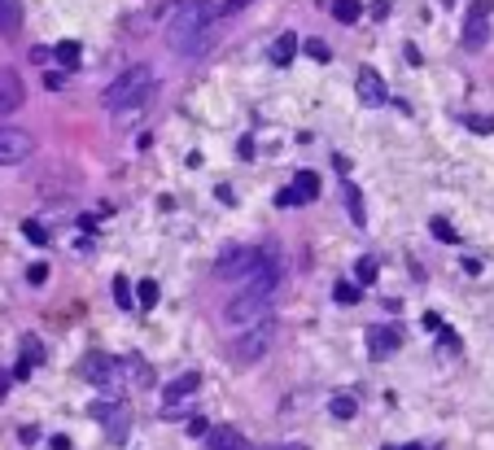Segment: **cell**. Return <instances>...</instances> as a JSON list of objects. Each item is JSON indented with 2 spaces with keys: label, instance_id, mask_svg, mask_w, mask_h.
Listing matches in <instances>:
<instances>
[{
  "label": "cell",
  "instance_id": "obj_1",
  "mask_svg": "<svg viewBox=\"0 0 494 450\" xmlns=\"http://www.w3.org/2000/svg\"><path fill=\"white\" fill-rule=\"evenodd\" d=\"M215 18L219 9L206 5V0H188L171 13V27H167V44L175 57H202L210 44H215Z\"/></svg>",
  "mask_w": 494,
  "mask_h": 450
},
{
  "label": "cell",
  "instance_id": "obj_2",
  "mask_svg": "<svg viewBox=\"0 0 494 450\" xmlns=\"http://www.w3.org/2000/svg\"><path fill=\"white\" fill-rule=\"evenodd\" d=\"M154 96H158V75L149 70V66H127V70L105 88L101 105L110 114H136V110L149 105Z\"/></svg>",
  "mask_w": 494,
  "mask_h": 450
},
{
  "label": "cell",
  "instance_id": "obj_3",
  "mask_svg": "<svg viewBox=\"0 0 494 450\" xmlns=\"http://www.w3.org/2000/svg\"><path fill=\"white\" fill-rule=\"evenodd\" d=\"M271 345H276V320H271V315H262V320L245 324L241 341H237V363H258Z\"/></svg>",
  "mask_w": 494,
  "mask_h": 450
},
{
  "label": "cell",
  "instance_id": "obj_4",
  "mask_svg": "<svg viewBox=\"0 0 494 450\" xmlns=\"http://www.w3.org/2000/svg\"><path fill=\"white\" fill-rule=\"evenodd\" d=\"M79 376L92 380L96 389H105L110 398L123 393V376H119V359L114 354H88L84 363H79Z\"/></svg>",
  "mask_w": 494,
  "mask_h": 450
},
{
  "label": "cell",
  "instance_id": "obj_5",
  "mask_svg": "<svg viewBox=\"0 0 494 450\" xmlns=\"http://www.w3.org/2000/svg\"><path fill=\"white\" fill-rule=\"evenodd\" d=\"M258 258H262V249H254V245H227L215 258V276L219 280H245L258 267Z\"/></svg>",
  "mask_w": 494,
  "mask_h": 450
},
{
  "label": "cell",
  "instance_id": "obj_6",
  "mask_svg": "<svg viewBox=\"0 0 494 450\" xmlns=\"http://www.w3.org/2000/svg\"><path fill=\"white\" fill-rule=\"evenodd\" d=\"M490 13H494V0H472L468 13H464V48L468 53H477V48H486L490 40Z\"/></svg>",
  "mask_w": 494,
  "mask_h": 450
},
{
  "label": "cell",
  "instance_id": "obj_7",
  "mask_svg": "<svg viewBox=\"0 0 494 450\" xmlns=\"http://www.w3.org/2000/svg\"><path fill=\"white\" fill-rule=\"evenodd\" d=\"M36 153V136L22 127H5L0 123V166H18Z\"/></svg>",
  "mask_w": 494,
  "mask_h": 450
},
{
  "label": "cell",
  "instance_id": "obj_8",
  "mask_svg": "<svg viewBox=\"0 0 494 450\" xmlns=\"http://www.w3.org/2000/svg\"><path fill=\"white\" fill-rule=\"evenodd\" d=\"M315 197H320V175H315V171H298L289 188H280V193H276V206H280V210H289V206H306V202H315Z\"/></svg>",
  "mask_w": 494,
  "mask_h": 450
},
{
  "label": "cell",
  "instance_id": "obj_9",
  "mask_svg": "<svg viewBox=\"0 0 494 450\" xmlns=\"http://www.w3.org/2000/svg\"><path fill=\"white\" fill-rule=\"evenodd\" d=\"M262 315H271V302H258V297H250V293H237L232 302L223 306V320H227V324H237V328L262 320Z\"/></svg>",
  "mask_w": 494,
  "mask_h": 450
},
{
  "label": "cell",
  "instance_id": "obj_10",
  "mask_svg": "<svg viewBox=\"0 0 494 450\" xmlns=\"http://www.w3.org/2000/svg\"><path fill=\"white\" fill-rule=\"evenodd\" d=\"M92 415L105 424L110 433V442H127V407H123V398H110V403H92Z\"/></svg>",
  "mask_w": 494,
  "mask_h": 450
},
{
  "label": "cell",
  "instance_id": "obj_11",
  "mask_svg": "<svg viewBox=\"0 0 494 450\" xmlns=\"http://www.w3.org/2000/svg\"><path fill=\"white\" fill-rule=\"evenodd\" d=\"M119 376H123V389H154V368L136 354L119 359Z\"/></svg>",
  "mask_w": 494,
  "mask_h": 450
},
{
  "label": "cell",
  "instance_id": "obj_12",
  "mask_svg": "<svg viewBox=\"0 0 494 450\" xmlns=\"http://www.w3.org/2000/svg\"><path fill=\"white\" fill-rule=\"evenodd\" d=\"M206 450H254V446L237 424H215L206 428Z\"/></svg>",
  "mask_w": 494,
  "mask_h": 450
},
{
  "label": "cell",
  "instance_id": "obj_13",
  "mask_svg": "<svg viewBox=\"0 0 494 450\" xmlns=\"http://www.w3.org/2000/svg\"><path fill=\"white\" fill-rule=\"evenodd\" d=\"M398 345H403V332H398V328H389V324L368 328V354H372V359H389Z\"/></svg>",
  "mask_w": 494,
  "mask_h": 450
},
{
  "label": "cell",
  "instance_id": "obj_14",
  "mask_svg": "<svg viewBox=\"0 0 494 450\" xmlns=\"http://www.w3.org/2000/svg\"><path fill=\"white\" fill-rule=\"evenodd\" d=\"M22 101H27L22 79L13 75V70H0V119H9L13 110H22Z\"/></svg>",
  "mask_w": 494,
  "mask_h": 450
},
{
  "label": "cell",
  "instance_id": "obj_15",
  "mask_svg": "<svg viewBox=\"0 0 494 450\" xmlns=\"http://www.w3.org/2000/svg\"><path fill=\"white\" fill-rule=\"evenodd\" d=\"M354 92H359V101H364V105H381L385 96H389V92H385V79L376 75L372 66H364V70L354 75Z\"/></svg>",
  "mask_w": 494,
  "mask_h": 450
},
{
  "label": "cell",
  "instance_id": "obj_16",
  "mask_svg": "<svg viewBox=\"0 0 494 450\" xmlns=\"http://www.w3.org/2000/svg\"><path fill=\"white\" fill-rule=\"evenodd\" d=\"M197 385H202V376L197 372H184V376H175L167 389H162V403H167V411H175L179 403H188V398L197 393Z\"/></svg>",
  "mask_w": 494,
  "mask_h": 450
},
{
  "label": "cell",
  "instance_id": "obj_17",
  "mask_svg": "<svg viewBox=\"0 0 494 450\" xmlns=\"http://www.w3.org/2000/svg\"><path fill=\"white\" fill-rule=\"evenodd\" d=\"M36 363H44V345H40V341L27 332V337H22V359H18V368H13V376H18V380H27Z\"/></svg>",
  "mask_w": 494,
  "mask_h": 450
},
{
  "label": "cell",
  "instance_id": "obj_18",
  "mask_svg": "<svg viewBox=\"0 0 494 450\" xmlns=\"http://www.w3.org/2000/svg\"><path fill=\"white\" fill-rule=\"evenodd\" d=\"M0 31H5V36H18L22 31V5L18 0H0Z\"/></svg>",
  "mask_w": 494,
  "mask_h": 450
},
{
  "label": "cell",
  "instance_id": "obj_19",
  "mask_svg": "<svg viewBox=\"0 0 494 450\" xmlns=\"http://www.w3.org/2000/svg\"><path fill=\"white\" fill-rule=\"evenodd\" d=\"M293 53H298V36H293V31L276 36V44H271V61H276V66H289V61H293Z\"/></svg>",
  "mask_w": 494,
  "mask_h": 450
},
{
  "label": "cell",
  "instance_id": "obj_20",
  "mask_svg": "<svg viewBox=\"0 0 494 450\" xmlns=\"http://www.w3.org/2000/svg\"><path fill=\"white\" fill-rule=\"evenodd\" d=\"M333 18H337L341 27H350V22L364 18V5H359V0H333Z\"/></svg>",
  "mask_w": 494,
  "mask_h": 450
},
{
  "label": "cell",
  "instance_id": "obj_21",
  "mask_svg": "<svg viewBox=\"0 0 494 450\" xmlns=\"http://www.w3.org/2000/svg\"><path fill=\"white\" fill-rule=\"evenodd\" d=\"M354 411H359V403L350 393H337L333 403H328V415H333V420H354Z\"/></svg>",
  "mask_w": 494,
  "mask_h": 450
},
{
  "label": "cell",
  "instance_id": "obj_22",
  "mask_svg": "<svg viewBox=\"0 0 494 450\" xmlns=\"http://www.w3.org/2000/svg\"><path fill=\"white\" fill-rule=\"evenodd\" d=\"M158 293H162L158 280H140V285H136V306L140 310H154L158 306Z\"/></svg>",
  "mask_w": 494,
  "mask_h": 450
},
{
  "label": "cell",
  "instance_id": "obj_23",
  "mask_svg": "<svg viewBox=\"0 0 494 450\" xmlns=\"http://www.w3.org/2000/svg\"><path fill=\"white\" fill-rule=\"evenodd\" d=\"M53 53H57V61L66 66V70H70V66H79V57H84V48H79V40H61V44L53 48Z\"/></svg>",
  "mask_w": 494,
  "mask_h": 450
},
{
  "label": "cell",
  "instance_id": "obj_24",
  "mask_svg": "<svg viewBox=\"0 0 494 450\" xmlns=\"http://www.w3.org/2000/svg\"><path fill=\"white\" fill-rule=\"evenodd\" d=\"M345 202H350V219L364 227V223H368V214H364V193H359L354 184H345Z\"/></svg>",
  "mask_w": 494,
  "mask_h": 450
},
{
  "label": "cell",
  "instance_id": "obj_25",
  "mask_svg": "<svg viewBox=\"0 0 494 450\" xmlns=\"http://www.w3.org/2000/svg\"><path fill=\"white\" fill-rule=\"evenodd\" d=\"M376 271H381V262H376L372 254H364V258H359V267H354L359 285H376Z\"/></svg>",
  "mask_w": 494,
  "mask_h": 450
},
{
  "label": "cell",
  "instance_id": "obj_26",
  "mask_svg": "<svg viewBox=\"0 0 494 450\" xmlns=\"http://www.w3.org/2000/svg\"><path fill=\"white\" fill-rule=\"evenodd\" d=\"M298 48H302V53H306L310 61H328V57H333V48H328L324 40H302Z\"/></svg>",
  "mask_w": 494,
  "mask_h": 450
},
{
  "label": "cell",
  "instance_id": "obj_27",
  "mask_svg": "<svg viewBox=\"0 0 494 450\" xmlns=\"http://www.w3.org/2000/svg\"><path fill=\"white\" fill-rule=\"evenodd\" d=\"M22 237H27L31 245H40V249H44V245H48V227L36 223V219H27V223H22Z\"/></svg>",
  "mask_w": 494,
  "mask_h": 450
},
{
  "label": "cell",
  "instance_id": "obj_28",
  "mask_svg": "<svg viewBox=\"0 0 494 450\" xmlns=\"http://www.w3.org/2000/svg\"><path fill=\"white\" fill-rule=\"evenodd\" d=\"M429 232H433L437 241H447V245H459V232H455L447 219H433V223H429Z\"/></svg>",
  "mask_w": 494,
  "mask_h": 450
},
{
  "label": "cell",
  "instance_id": "obj_29",
  "mask_svg": "<svg viewBox=\"0 0 494 450\" xmlns=\"http://www.w3.org/2000/svg\"><path fill=\"white\" fill-rule=\"evenodd\" d=\"M114 302H119L123 310H127L131 302H136V293H131V280H123V276H119V280H114Z\"/></svg>",
  "mask_w": 494,
  "mask_h": 450
},
{
  "label": "cell",
  "instance_id": "obj_30",
  "mask_svg": "<svg viewBox=\"0 0 494 450\" xmlns=\"http://www.w3.org/2000/svg\"><path fill=\"white\" fill-rule=\"evenodd\" d=\"M437 350H442V354H459V337H455L447 324L437 328Z\"/></svg>",
  "mask_w": 494,
  "mask_h": 450
},
{
  "label": "cell",
  "instance_id": "obj_31",
  "mask_svg": "<svg viewBox=\"0 0 494 450\" xmlns=\"http://www.w3.org/2000/svg\"><path fill=\"white\" fill-rule=\"evenodd\" d=\"M333 297H337L341 306H354L359 297H364V289H359V285H337V289H333Z\"/></svg>",
  "mask_w": 494,
  "mask_h": 450
},
{
  "label": "cell",
  "instance_id": "obj_32",
  "mask_svg": "<svg viewBox=\"0 0 494 450\" xmlns=\"http://www.w3.org/2000/svg\"><path fill=\"white\" fill-rule=\"evenodd\" d=\"M464 127H468V131H481V136H486V131H494V119H486V114H464Z\"/></svg>",
  "mask_w": 494,
  "mask_h": 450
},
{
  "label": "cell",
  "instance_id": "obj_33",
  "mask_svg": "<svg viewBox=\"0 0 494 450\" xmlns=\"http://www.w3.org/2000/svg\"><path fill=\"white\" fill-rule=\"evenodd\" d=\"M27 280H31V285H44V280H48V262H31L27 267Z\"/></svg>",
  "mask_w": 494,
  "mask_h": 450
},
{
  "label": "cell",
  "instance_id": "obj_34",
  "mask_svg": "<svg viewBox=\"0 0 494 450\" xmlns=\"http://www.w3.org/2000/svg\"><path fill=\"white\" fill-rule=\"evenodd\" d=\"M424 328H429V332H437L442 328V315H433V310H424V320H420Z\"/></svg>",
  "mask_w": 494,
  "mask_h": 450
},
{
  "label": "cell",
  "instance_id": "obj_35",
  "mask_svg": "<svg viewBox=\"0 0 494 450\" xmlns=\"http://www.w3.org/2000/svg\"><path fill=\"white\" fill-rule=\"evenodd\" d=\"M372 18H389V0H372Z\"/></svg>",
  "mask_w": 494,
  "mask_h": 450
},
{
  "label": "cell",
  "instance_id": "obj_36",
  "mask_svg": "<svg viewBox=\"0 0 494 450\" xmlns=\"http://www.w3.org/2000/svg\"><path fill=\"white\" fill-rule=\"evenodd\" d=\"M245 5H250V0H227V5H223V9H219V13H241V9H245Z\"/></svg>",
  "mask_w": 494,
  "mask_h": 450
},
{
  "label": "cell",
  "instance_id": "obj_37",
  "mask_svg": "<svg viewBox=\"0 0 494 450\" xmlns=\"http://www.w3.org/2000/svg\"><path fill=\"white\" fill-rule=\"evenodd\" d=\"M188 433L193 437H206V420H188Z\"/></svg>",
  "mask_w": 494,
  "mask_h": 450
},
{
  "label": "cell",
  "instance_id": "obj_38",
  "mask_svg": "<svg viewBox=\"0 0 494 450\" xmlns=\"http://www.w3.org/2000/svg\"><path fill=\"white\" fill-rule=\"evenodd\" d=\"M48 446H53V450H70V437H53Z\"/></svg>",
  "mask_w": 494,
  "mask_h": 450
},
{
  "label": "cell",
  "instance_id": "obj_39",
  "mask_svg": "<svg viewBox=\"0 0 494 450\" xmlns=\"http://www.w3.org/2000/svg\"><path fill=\"white\" fill-rule=\"evenodd\" d=\"M285 450H306V446H298V442H293V446H285Z\"/></svg>",
  "mask_w": 494,
  "mask_h": 450
},
{
  "label": "cell",
  "instance_id": "obj_40",
  "mask_svg": "<svg viewBox=\"0 0 494 450\" xmlns=\"http://www.w3.org/2000/svg\"><path fill=\"white\" fill-rule=\"evenodd\" d=\"M403 450H424V446H403Z\"/></svg>",
  "mask_w": 494,
  "mask_h": 450
},
{
  "label": "cell",
  "instance_id": "obj_41",
  "mask_svg": "<svg viewBox=\"0 0 494 450\" xmlns=\"http://www.w3.org/2000/svg\"><path fill=\"white\" fill-rule=\"evenodd\" d=\"M385 450H403V446H385Z\"/></svg>",
  "mask_w": 494,
  "mask_h": 450
},
{
  "label": "cell",
  "instance_id": "obj_42",
  "mask_svg": "<svg viewBox=\"0 0 494 450\" xmlns=\"http://www.w3.org/2000/svg\"><path fill=\"white\" fill-rule=\"evenodd\" d=\"M442 5H455V0H442Z\"/></svg>",
  "mask_w": 494,
  "mask_h": 450
}]
</instances>
